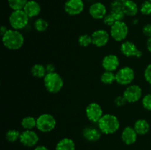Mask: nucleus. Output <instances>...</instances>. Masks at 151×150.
<instances>
[{
  "label": "nucleus",
  "mask_w": 151,
  "mask_h": 150,
  "mask_svg": "<svg viewBox=\"0 0 151 150\" xmlns=\"http://www.w3.org/2000/svg\"><path fill=\"white\" fill-rule=\"evenodd\" d=\"M110 13L116 21H122L125 15L122 9V2L114 0L110 4Z\"/></svg>",
  "instance_id": "nucleus-19"
},
{
  "label": "nucleus",
  "mask_w": 151,
  "mask_h": 150,
  "mask_svg": "<svg viewBox=\"0 0 151 150\" xmlns=\"http://www.w3.org/2000/svg\"><path fill=\"white\" fill-rule=\"evenodd\" d=\"M97 126L102 133L110 135L118 131L120 126V122L115 115L106 113L97 122Z\"/></svg>",
  "instance_id": "nucleus-2"
},
{
  "label": "nucleus",
  "mask_w": 151,
  "mask_h": 150,
  "mask_svg": "<svg viewBox=\"0 0 151 150\" xmlns=\"http://www.w3.org/2000/svg\"><path fill=\"white\" fill-rule=\"evenodd\" d=\"M138 134L134 129V126H125L121 133V139L126 145H132L137 141Z\"/></svg>",
  "instance_id": "nucleus-16"
},
{
  "label": "nucleus",
  "mask_w": 151,
  "mask_h": 150,
  "mask_svg": "<svg viewBox=\"0 0 151 150\" xmlns=\"http://www.w3.org/2000/svg\"><path fill=\"white\" fill-rule=\"evenodd\" d=\"M29 19V18L25 13L24 10H13L9 16V24L12 29L21 30L27 26Z\"/></svg>",
  "instance_id": "nucleus-4"
},
{
  "label": "nucleus",
  "mask_w": 151,
  "mask_h": 150,
  "mask_svg": "<svg viewBox=\"0 0 151 150\" xmlns=\"http://www.w3.org/2000/svg\"><path fill=\"white\" fill-rule=\"evenodd\" d=\"M21 132L19 130L15 129H9L5 134V138L7 141L10 143H14L16 141L19 140Z\"/></svg>",
  "instance_id": "nucleus-28"
},
{
  "label": "nucleus",
  "mask_w": 151,
  "mask_h": 150,
  "mask_svg": "<svg viewBox=\"0 0 151 150\" xmlns=\"http://www.w3.org/2000/svg\"><path fill=\"white\" fill-rule=\"evenodd\" d=\"M49 27V23L43 18H38L34 22V28L39 32H45Z\"/></svg>",
  "instance_id": "nucleus-26"
},
{
  "label": "nucleus",
  "mask_w": 151,
  "mask_h": 150,
  "mask_svg": "<svg viewBox=\"0 0 151 150\" xmlns=\"http://www.w3.org/2000/svg\"><path fill=\"white\" fill-rule=\"evenodd\" d=\"M142 104L145 110L151 111V93L146 94L142 97Z\"/></svg>",
  "instance_id": "nucleus-31"
},
{
  "label": "nucleus",
  "mask_w": 151,
  "mask_h": 150,
  "mask_svg": "<svg viewBox=\"0 0 151 150\" xmlns=\"http://www.w3.org/2000/svg\"><path fill=\"white\" fill-rule=\"evenodd\" d=\"M103 23H104L106 25H107V26H110V27L115 23V22L116 21V19L114 18V16H112L110 13H107L106 16L103 18Z\"/></svg>",
  "instance_id": "nucleus-32"
},
{
  "label": "nucleus",
  "mask_w": 151,
  "mask_h": 150,
  "mask_svg": "<svg viewBox=\"0 0 151 150\" xmlns=\"http://www.w3.org/2000/svg\"><path fill=\"white\" fill-rule=\"evenodd\" d=\"M102 132L94 126H87L83 130V136L89 142H96L101 138Z\"/></svg>",
  "instance_id": "nucleus-17"
},
{
  "label": "nucleus",
  "mask_w": 151,
  "mask_h": 150,
  "mask_svg": "<svg viewBox=\"0 0 151 150\" xmlns=\"http://www.w3.org/2000/svg\"><path fill=\"white\" fill-rule=\"evenodd\" d=\"M88 13L94 19H103L107 14V8L102 2H94L91 4L88 9Z\"/></svg>",
  "instance_id": "nucleus-15"
},
{
  "label": "nucleus",
  "mask_w": 151,
  "mask_h": 150,
  "mask_svg": "<svg viewBox=\"0 0 151 150\" xmlns=\"http://www.w3.org/2000/svg\"><path fill=\"white\" fill-rule=\"evenodd\" d=\"M100 81L105 85H111L116 82V74L114 71H105L100 76Z\"/></svg>",
  "instance_id": "nucleus-25"
},
{
  "label": "nucleus",
  "mask_w": 151,
  "mask_h": 150,
  "mask_svg": "<svg viewBox=\"0 0 151 150\" xmlns=\"http://www.w3.org/2000/svg\"><path fill=\"white\" fill-rule=\"evenodd\" d=\"M135 71L130 66H124L116 73V82L121 85H129L135 79Z\"/></svg>",
  "instance_id": "nucleus-7"
},
{
  "label": "nucleus",
  "mask_w": 151,
  "mask_h": 150,
  "mask_svg": "<svg viewBox=\"0 0 151 150\" xmlns=\"http://www.w3.org/2000/svg\"><path fill=\"white\" fill-rule=\"evenodd\" d=\"M39 141V137L37 132L30 130H24L21 132L19 141L23 146L27 147H32L36 145Z\"/></svg>",
  "instance_id": "nucleus-12"
},
{
  "label": "nucleus",
  "mask_w": 151,
  "mask_h": 150,
  "mask_svg": "<svg viewBox=\"0 0 151 150\" xmlns=\"http://www.w3.org/2000/svg\"><path fill=\"white\" fill-rule=\"evenodd\" d=\"M122 9L127 16H135L139 12V7L134 0H125L122 1Z\"/></svg>",
  "instance_id": "nucleus-20"
},
{
  "label": "nucleus",
  "mask_w": 151,
  "mask_h": 150,
  "mask_svg": "<svg viewBox=\"0 0 151 150\" xmlns=\"http://www.w3.org/2000/svg\"><path fill=\"white\" fill-rule=\"evenodd\" d=\"M21 125L24 130H30L36 127V119L33 116H26L22 119Z\"/></svg>",
  "instance_id": "nucleus-24"
},
{
  "label": "nucleus",
  "mask_w": 151,
  "mask_h": 150,
  "mask_svg": "<svg viewBox=\"0 0 151 150\" xmlns=\"http://www.w3.org/2000/svg\"><path fill=\"white\" fill-rule=\"evenodd\" d=\"M3 45L10 50H18L22 48L24 43V37L19 30L9 29L1 36Z\"/></svg>",
  "instance_id": "nucleus-1"
},
{
  "label": "nucleus",
  "mask_w": 151,
  "mask_h": 150,
  "mask_svg": "<svg viewBox=\"0 0 151 150\" xmlns=\"http://www.w3.org/2000/svg\"><path fill=\"white\" fill-rule=\"evenodd\" d=\"M114 1H121V2H122V1H125V0H114Z\"/></svg>",
  "instance_id": "nucleus-40"
},
{
  "label": "nucleus",
  "mask_w": 151,
  "mask_h": 150,
  "mask_svg": "<svg viewBox=\"0 0 151 150\" xmlns=\"http://www.w3.org/2000/svg\"><path fill=\"white\" fill-rule=\"evenodd\" d=\"M101 64L105 71H114L119 66V59L116 54H107L103 58Z\"/></svg>",
  "instance_id": "nucleus-14"
},
{
  "label": "nucleus",
  "mask_w": 151,
  "mask_h": 150,
  "mask_svg": "<svg viewBox=\"0 0 151 150\" xmlns=\"http://www.w3.org/2000/svg\"><path fill=\"white\" fill-rule=\"evenodd\" d=\"M150 89H151V88H150ZM150 93H151V92H150Z\"/></svg>",
  "instance_id": "nucleus-42"
},
{
  "label": "nucleus",
  "mask_w": 151,
  "mask_h": 150,
  "mask_svg": "<svg viewBox=\"0 0 151 150\" xmlns=\"http://www.w3.org/2000/svg\"><path fill=\"white\" fill-rule=\"evenodd\" d=\"M139 11L144 16H150L151 14V1L149 0L143 1L140 5Z\"/></svg>",
  "instance_id": "nucleus-30"
},
{
  "label": "nucleus",
  "mask_w": 151,
  "mask_h": 150,
  "mask_svg": "<svg viewBox=\"0 0 151 150\" xmlns=\"http://www.w3.org/2000/svg\"><path fill=\"white\" fill-rule=\"evenodd\" d=\"M120 51L127 57H136L140 58L142 56V50H140L134 42L130 41H125L122 43L120 46Z\"/></svg>",
  "instance_id": "nucleus-10"
},
{
  "label": "nucleus",
  "mask_w": 151,
  "mask_h": 150,
  "mask_svg": "<svg viewBox=\"0 0 151 150\" xmlns=\"http://www.w3.org/2000/svg\"><path fill=\"white\" fill-rule=\"evenodd\" d=\"M149 1H151V0H149Z\"/></svg>",
  "instance_id": "nucleus-41"
},
{
  "label": "nucleus",
  "mask_w": 151,
  "mask_h": 150,
  "mask_svg": "<svg viewBox=\"0 0 151 150\" xmlns=\"http://www.w3.org/2000/svg\"><path fill=\"white\" fill-rule=\"evenodd\" d=\"M86 116L90 121L97 123L103 116V110L100 104L97 102H91L86 108Z\"/></svg>",
  "instance_id": "nucleus-9"
},
{
  "label": "nucleus",
  "mask_w": 151,
  "mask_h": 150,
  "mask_svg": "<svg viewBox=\"0 0 151 150\" xmlns=\"http://www.w3.org/2000/svg\"><path fill=\"white\" fill-rule=\"evenodd\" d=\"M146 46H147V51L151 53V37L147 38V43H146Z\"/></svg>",
  "instance_id": "nucleus-37"
},
{
  "label": "nucleus",
  "mask_w": 151,
  "mask_h": 150,
  "mask_svg": "<svg viewBox=\"0 0 151 150\" xmlns=\"http://www.w3.org/2000/svg\"><path fill=\"white\" fill-rule=\"evenodd\" d=\"M55 150H75V144L71 138H62L56 144Z\"/></svg>",
  "instance_id": "nucleus-22"
},
{
  "label": "nucleus",
  "mask_w": 151,
  "mask_h": 150,
  "mask_svg": "<svg viewBox=\"0 0 151 150\" xmlns=\"http://www.w3.org/2000/svg\"><path fill=\"white\" fill-rule=\"evenodd\" d=\"M78 44L82 47H88L91 44H92V38L91 35H88V34H83L80 35L78 38Z\"/></svg>",
  "instance_id": "nucleus-29"
},
{
  "label": "nucleus",
  "mask_w": 151,
  "mask_h": 150,
  "mask_svg": "<svg viewBox=\"0 0 151 150\" xmlns=\"http://www.w3.org/2000/svg\"><path fill=\"white\" fill-rule=\"evenodd\" d=\"M56 119L50 113H43L36 119V128L41 132H50L55 128Z\"/></svg>",
  "instance_id": "nucleus-5"
},
{
  "label": "nucleus",
  "mask_w": 151,
  "mask_h": 150,
  "mask_svg": "<svg viewBox=\"0 0 151 150\" xmlns=\"http://www.w3.org/2000/svg\"><path fill=\"white\" fill-rule=\"evenodd\" d=\"M31 74L36 78H44V76L47 75V71L46 69V66L40 63L34 64L31 67L30 69Z\"/></svg>",
  "instance_id": "nucleus-23"
},
{
  "label": "nucleus",
  "mask_w": 151,
  "mask_h": 150,
  "mask_svg": "<svg viewBox=\"0 0 151 150\" xmlns=\"http://www.w3.org/2000/svg\"><path fill=\"white\" fill-rule=\"evenodd\" d=\"M44 85L48 92L57 94L63 87V79L57 72L47 73L44 78Z\"/></svg>",
  "instance_id": "nucleus-3"
},
{
  "label": "nucleus",
  "mask_w": 151,
  "mask_h": 150,
  "mask_svg": "<svg viewBox=\"0 0 151 150\" xmlns=\"http://www.w3.org/2000/svg\"><path fill=\"white\" fill-rule=\"evenodd\" d=\"M45 66L47 73H52V72L55 71V66L53 63H48Z\"/></svg>",
  "instance_id": "nucleus-36"
},
{
  "label": "nucleus",
  "mask_w": 151,
  "mask_h": 150,
  "mask_svg": "<svg viewBox=\"0 0 151 150\" xmlns=\"http://www.w3.org/2000/svg\"><path fill=\"white\" fill-rule=\"evenodd\" d=\"M122 96L128 103H135L142 97V89L139 85H129L123 91Z\"/></svg>",
  "instance_id": "nucleus-8"
},
{
  "label": "nucleus",
  "mask_w": 151,
  "mask_h": 150,
  "mask_svg": "<svg viewBox=\"0 0 151 150\" xmlns=\"http://www.w3.org/2000/svg\"><path fill=\"white\" fill-rule=\"evenodd\" d=\"M129 33V27L123 21H117L110 27V35L115 41L121 42L125 40Z\"/></svg>",
  "instance_id": "nucleus-6"
},
{
  "label": "nucleus",
  "mask_w": 151,
  "mask_h": 150,
  "mask_svg": "<svg viewBox=\"0 0 151 150\" xmlns=\"http://www.w3.org/2000/svg\"><path fill=\"white\" fill-rule=\"evenodd\" d=\"M23 10L28 17L31 19L39 15V13H41V7L38 1L35 0H29V1L28 0Z\"/></svg>",
  "instance_id": "nucleus-18"
},
{
  "label": "nucleus",
  "mask_w": 151,
  "mask_h": 150,
  "mask_svg": "<svg viewBox=\"0 0 151 150\" xmlns=\"http://www.w3.org/2000/svg\"><path fill=\"white\" fill-rule=\"evenodd\" d=\"M85 4L83 0H67L64 4V10L69 16H78L84 10Z\"/></svg>",
  "instance_id": "nucleus-11"
},
{
  "label": "nucleus",
  "mask_w": 151,
  "mask_h": 150,
  "mask_svg": "<svg viewBox=\"0 0 151 150\" xmlns=\"http://www.w3.org/2000/svg\"><path fill=\"white\" fill-rule=\"evenodd\" d=\"M8 29H7V27L6 26H4V25H3V26H1V36H2L3 35H4V34L7 32V31L8 30Z\"/></svg>",
  "instance_id": "nucleus-38"
},
{
  "label": "nucleus",
  "mask_w": 151,
  "mask_h": 150,
  "mask_svg": "<svg viewBox=\"0 0 151 150\" xmlns=\"http://www.w3.org/2000/svg\"><path fill=\"white\" fill-rule=\"evenodd\" d=\"M144 77L146 82L151 85V63L147 65L144 71Z\"/></svg>",
  "instance_id": "nucleus-33"
},
{
  "label": "nucleus",
  "mask_w": 151,
  "mask_h": 150,
  "mask_svg": "<svg viewBox=\"0 0 151 150\" xmlns=\"http://www.w3.org/2000/svg\"><path fill=\"white\" fill-rule=\"evenodd\" d=\"M33 150H50L47 147H46L45 146H38L35 147Z\"/></svg>",
  "instance_id": "nucleus-39"
},
{
  "label": "nucleus",
  "mask_w": 151,
  "mask_h": 150,
  "mask_svg": "<svg viewBox=\"0 0 151 150\" xmlns=\"http://www.w3.org/2000/svg\"><path fill=\"white\" fill-rule=\"evenodd\" d=\"M91 35L92 38V44L98 48H101L106 46L110 38L109 32L103 29H97L93 32Z\"/></svg>",
  "instance_id": "nucleus-13"
},
{
  "label": "nucleus",
  "mask_w": 151,
  "mask_h": 150,
  "mask_svg": "<svg viewBox=\"0 0 151 150\" xmlns=\"http://www.w3.org/2000/svg\"><path fill=\"white\" fill-rule=\"evenodd\" d=\"M127 102V101L125 100V99L124 98L123 96H117L114 99V104L115 105L117 106V107H122V106L125 105Z\"/></svg>",
  "instance_id": "nucleus-34"
},
{
  "label": "nucleus",
  "mask_w": 151,
  "mask_h": 150,
  "mask_svg": "<svg viewBox=\"0 0 151 150\" xmlns=\"http://www.w3.org/2000/svg\"><path fill=\"white\" fill-rule=\"evenodd\" d=\"M142 33L145 36L151 37V24H146L142 27Z\"/></svg>",
  "instance_id": "nucleus-35"
},
{
  "label": "nucleus",
  "mask_w": 151,
  "mask_h": 150,
  "mask_svg": "<svg viewBox=\"0 0 151 150\" xmlns=\"http://www.w3.org/2000/svg\"><path fill=\"white\" fill-rule=\"evenodd\" d=\"M134 128L139 135H145L150 131V124L146 119H140L136 121Z\"/></svg>",
  "instance_id": "nucleus-21"
},
{
  "label": "nucleus",
  "mask_w": 151,
  "mask_h": 150,
  "mask_svg": "<svg viewBox=\"0 0 151 150\" xmlns=\"http://www.w3.org/2000/svg\"><path fill=\"white\" fill-rule=\"evenodd\" d=\"M28 0H7V3L13 10H23Z\"/></svg>",
  "instance_id": "nucleus-27"
}]
</instances>
